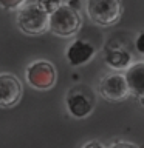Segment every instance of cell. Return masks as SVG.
Wrapping results in <instances>:
<instances>
[{
  "label": "cell",
  "mask_w": 144,
  "mask_h": 148,
  "mask_svg": "<svg viewBox=\"0 0 144 148\" xmlns=\"http://www.w3.org/2000/svg\"><path fill=\"white\" fill-rule=\"evenodd\" d=\"M81 16L70 5H59L48 12V29L59 37H71L81 28Z\"/></svg>",
  "instance_id": "obj_1"
},
{
  "label": "cell",
  "mask_w": 144,
  "mask_h": 148,
  "mask_svg": "<svg viewBox=\"0 0 144 148\" xmlns=\"http://www.w3.org/2000/svg\"><path fill=\"white\" fill-rule=\"evenodd\" d=\"M17 26L28 36H39L48 29V12L39 3H23L17 8Z\"/></svg>",
  "instance_id": "obj_2"
},
{
  "label": "cell",
  "mask_w": 144,
  "mask_h": 148,
  "mask_svg": "<svg viewBox=\"0 0 144 148\" xmlns=\"http://www.w3.org/2000/svg\"><path fill=\"white\" fill-rule=\"evenodd\" d=\"M65 105H67L68 113L76 119H84L90 116L95 110L96 97L88 86L76 85L67 92L65 97Z\"/></svg>",
  "instance_id": "obj_3"
},
{
  "label": "cell",
  "mask_w": 144,
  "mask_h": 148,
  "mask_svg": "<svg viewBox=\"0 0 144 148\" xmlns=\"http://www.w3.org/2000/svg\"><path fill=\"white\" fill-rule=\"evenodd\" d=\"M123 8L119 0H87V14L93 23L111 26L119 20Z\"/></svg>",
  "instance_id": "obj_4"
},
{
  "label": "cell",
  "mask_w": 144,
  "mask_h": 148,
  "mask_svg": "<svg viewBox=\"0 0 144 148\" xmlns=\"http://www.w3.org/2000/svg\"><path fill=\"white\" fill-rule=\"evenodd\" d=\"M25 77L30 86L39 91H45L54 86L57 74H56V68L51 62H48V60H34L28 65Z\"/></svg>",
  "instance_id": "obj_5"
},
{
  "label": "cell",
  "mask_w": 144,
  "mask_h": 148,
  "mask_svg": "<svg viewBox=\"0 0 144 148\" xmlns=\"http://www.w3.org/2000/svg\"><path fill=\"white\" fill-rule=\"evenodd\" d=\"M98 91L109 102H121L130 94L124 74H116V73L107 74V76L102 77L99 80V85H98Z\"/></svg>",
  "instance_id": "obj_6"
},
{
  "label": "cell",
  "mask_w": 144,
  "mask_h": 148,
  "mask_svg": "<svg viewBox=\"0 0 144 148\" xmlns=\"http://www.w3.org/2000/svg\"><path fill=\"white\" fill-rule=\"evenodd\" d=\"M22 92V82L14 74H0V108H12L14 105H17Z\"/></svg>",
  "instance_id": "obj_7"
},
{
  "label": "cell",
  "mask_w": 144,
  "mask_h": 148,
  "mask_svg": "<svg viewBox=\"0 0 144 148\" xmlns=\"http://www.w3.org/2000/svg\"><path fill=\"white\" fill-rule=\"evenodd\" d=\"M96 49L90 42L85 40H74L68 45L67 51H65V57H67V62L71 65V66H81V65H85L87 62L95 57Z\"/></svg>",
  "instance_id": "obj_8"
},
{
  "label": "cell",
  "mask_w": 144,
  "mask_h": 148,
  "mask_svg": "<svg viewBox=\"0 0 144 148\" xmlns=\"http://www.w3.org/2000/svg\"><path fill=\"white\" fill-rule=\"evenodd\" d=\"M124 79L127 82L130 94L136 97H144V62L130 63L125 68Z\"/></svg>",
  "instance_id": "obj_9"
},
{
  "label": "cell",
  "mask_w": 144,
  "mask_h": 148,
  "mask_svg": "<svg viewBox=\"0 0 144 148\" xmlns=\"http://www.w3.org/2000/svg\"><path fill=\"white\" fill-rule=\"evenodd\" d=\"M132 56L125 49H109L105 53V62L113 69H125L130 65Z\"/></svg>",
  "instance_id": "obj_10"
},
{
  "label": "cell",
  "mask_w": 144,
  "mask_h": 148,
  "mask_svg": "<svg viewBox=\"0 0 144 148\" xmlns=\"http://www.w3.org/2000/svg\"><path fill=\"white\" fill-rule=\"evenodd\" d=\"M23 3H25V0H0V6L3 9H9V11L20 8Z\"/></svg>",
  "instance_id": "obj_11"
},
{
  "label": "cell",
  "mask_w": 144,
  "mask_h": 148,
  "mask_svg": "<svg viewBox=\"0 0 144 148\" xmlns=\"http://www.w3.org/2000/svg\"><path fill=\"white\" fill-rule=\"evenodd\" d=\"M135 46H136L139 54H144V32H139L138 34L136 42H135Z\"/></svg>",
  "instance_id": "obj_12"
},
{
  "label": "cell",
  "mask_w": 144,
  "mask_h": 148,
  "mask_svg": "<svg viewBox=\"0 0 144 148\" xmlns=\"http://www.w3.org/2000/svg\"><path fill=\"white\" fill-rule=\"evenodd\" d=\"M109 148H138V147L135 143H130V142H115Z\"/></svg>",
  "instance_id": "obj_13"
},
{
  "label": "cell",
  "mask_w": 144,
  "mask_h": 148,
  "mask_svg": "<svg viewBox=\"0 0 144 148\" xmlns=\"http://www.w3.org/2000/svg\"><path fill=\"white\" fill-rule=\"evenodd\" d=\"M82 148H105V147L102 145L101 142H98V140H90V142H87Z\"/></svg>",
  "instance_id": "obj_14"
},
{
  "label": "cell",
  "mask_w": 144,
  "mask_h": 148,
  "mask_svg": "<svg viewBox=\"0 0 144 148\" xmlns=\"http://www.w3.org/2000/svg\"><path fill=\"white\" fill-rule=\"evenodd\" d=\"M141 99H143V105H144V97H141Z\"/></svg>",
  "instance_id": "obj_15"
}]
</instances>
